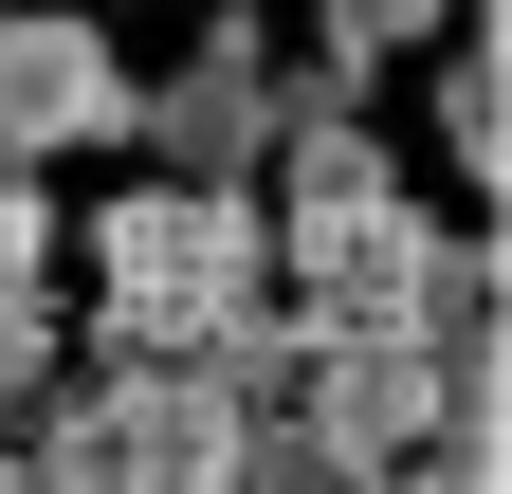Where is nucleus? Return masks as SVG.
<instances>
[{
    "label": "nucleus",
    "mask_w": 512,
    "mask_h": 494,
    "mask_svg": "<svg viewBox=\"0 0 512 494\" xmlns=\"http://www.w3.org/2000/svg\"><path fill=\"white\" fill-rule=\"evenodd\" d=\"M92 275H110V348H220L256 312V220L220 183H165V202H110Z\"/></svg>",
    "instance_id": "f257e3e1"
},
{
    "label": "nucleus",
    "mask_w": 512,
    "mask_h": 494,
    "mask_svg": "<svg viewBox=\"0 0 512 494\" xmlns=\"http://www.w3.org/2000/svg\"><path fill=\"white\" fill-rule=\"evenodd\" d=\"M128 129V74H110V19L74 0H37V19H0V147H110Z\"/></svg>",
    "instance_id": "f03ea898"
},
{
    "label": "nucleus",
    "mask_w": 512,
    "mask_h": 494,
    "mask_svg": "<svg viewBox=\"0 0 512 494\" xmlns=\"http://www.w3.org/2000/svg\"><path fill=\"white\" fill-rule=\"evenodd\" d=\"M147 129H165L183 165H238L256 129H275V74H256V19H220V37H202V74H165V110H147Z\"/></svg>",
    "instance_id": "7ed1b4c3"
},
{
    "label": "nucleus",
    "mask_w": 512,
    "mask_h": 494,
    "mask_svg": "<svg viewBox=\"0 0 512 494\" xmlns=\"http://www.w3.org/2000/svg\"><path fill=\"white\" fill-rule=\"evenodd\" d=\"M37 257H55V220H37V165L0 147V293H37Z\"/></svg>",
    "instance_id": "20e7f679"
},
{
    "label": "nucleus",
    "mask_w": 512,
    "mask_h": 494,
    "mask_svg": "<svg viewBox=\"0 0 512 494\" xmlns=\"http://www.w3.org/2000/svg\"><path fill=\"white\" fill-rule=\"evenodd\" d=\"M439 147L494 165V55H458V74H439Z\"/></svg>",
    "instance_id": "39448f33"
}]
</instances>
